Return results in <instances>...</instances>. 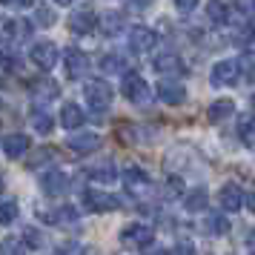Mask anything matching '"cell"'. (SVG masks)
<instances>
[{
    "label": "cell",
    "instance_id": "cell-1",
    "mask_svg": "<svg viewBox=\"0 0 255 255\" xmlns=\"http://www.w3.org/2000/svg\"><path fill=\"white\" fill-rule=\"evenodd\" d=\"M83 95H86V104H89V109H92L95 115H104L106 109L112 106V86H109L104 78H92V81H86Z\"/></svg>",
    "mask_w": 255,
    "mask_h": 255
},
{
    "label": "cell",
    "instance_id": "cell-2",
    "mask_svg": "<svg viewBox=\"0 0 255 255\" xmlns=\"http://www.w3.org/2000/svg\"><path fill=\"white\" fill-rule=\"evenodd\" d=\"M121 95L127 98V101H132V104H138V106H143V104H149V98H152V92H149V83L140 78L138 72H124V81H121Z\"/></svg>",
    "mask_w": 255,
    "mask_h": 255
},
{
    "label": "cell",
    "instance_id": "cell-3",
    "mask_svg": "<svg viewBox=\"0 0 255 255\" xmlns=\"http://www.w3.org/2000/svg\"><path fill=\"white\" fill-rule=\"evenodd\" d=\"M155 92H158V101L166 106H181L186 101V86L181 81H175L169 75H163L158 86H155Z\"/></svg>",
    "mask_w": 255,
    "mask_h": 255
},
{
    "label": "cell",
    "instance_id": "cell-4",
    "mask_svg": "<svg viewBox=\"0 0 255 255\" xmlns=\"http://www.w3.org/2000/svg\"><path fill=\"white\" fill-rule=\"evenodd\" d=\"M83 207L89 212H112V209L121 207V201L115 195L104 192V189H86L83 192Z\"/></svg>",
    "mask_w": 255,
    "mask_h": 255
},
{
    "label": "cell",
    "instance_id": "cell-5",
    "mask_svg": "<svg viewBox=\"0 0 255 255\" xmlns=\"http://www.w3.org/2000/svg\"><path fill=\"white\" fill-rule=\"evenodd\" d=\"M152 238H155V232H152L146 224H129V227H124V230H121V244L135 247V250L149 247Z\"/></svg>",
    "mask_w": 255,
    "mask_h": 255
},
{
    "label": "cell",
    "instance_id": "cell-6",
    "mask_svg": "<svg viewBox=\"0 0 255 255\" xmlns=\"http://www.w3.org/2000/svg\"><path fill=\"white\" fill-rule=\"evenodd\" d=\"M238 78H241L238 60H218V63L212 66V75H209L212 86H235Z\"/></svg>",
    "mask_w": 255,
    "mask_h": 255
},
{
    "label": "cell",
    "instance_id": "cell-7",
    "mask_svg": "<svg viewBox=\"0 0 255 255\" xmlns=\"http://www.w3.org/2000/svg\"><path fill=\"white\" fill-rule=\"evenodd\" d=\"M29 55H32V60H35V66H40L43 72H49L55 63H58V46H55L52 40H37Z\"/></svg>",
    "mask_w": 255,
    "mask_h": 255
},
{
    "label": "cell",
    "instance_id": "cell-8",
    "mask_svg": "<svg viewBox=\"0 0 255 255\" xmlns=\"http://www.w3.org/2000/svg\"><path fill=\"white\" fill-rule=\"evenodd\" d=\"M155 43H158L155 29H149V26H132L129 29V46L135 52H152Z\"/></svg>",
    "mask_w": 255,
    "mask_h": 255
},
{
    "label": "cell",
    "instance_id": "cell-9",
    "mask_svg": "<svg viewBox=\"0 0 255 255\" xmlns=\"http://www.w3.org/2000/svg\"><path fill=\"white\" fill-rule=\"evenodd\" d=\"M218 201L224 212H238L244 207V189L238 184H224L218 192Z\"/></svg>",
    "mask_w": 255,
    "mask_h": 255
},
{
    "label": "cell",
    "instance_id": "cell-10",
    "mask_svg": "<svg viewBox=\"0 0 255 255\" xmlns=\"http://www.w3.org/2000/svg\"><path fill=\"white\" fill-rule=\"evenodd\" d=\"M66 146H69L75 155H89V152L101 149V138H98L95 132H81V135H72V138L66 140Z\"/></svg>",
    "mask_w": 255,
    "mask_h": 255
},
{
    "label": "cell",
    "instance_id": "cell-11",
    "mask_svg": "<svg viewBox=\"0 0 255 255\" xmlns=\"http://www.w3.org/2000/svg\"><path fill=\"white\" fill-rule=\"evenodd\" d=\"M40 189H43L46 195H63V192L69 189V178L60 172V169H49V172H43V178H40Z\"/></svg>",
    "mask_w": 255,
    "mask_h": 255
},
{
    "label": "cell",
    "instance_id": "cell-12",
    "mask_svg": "<svg viewBox=\"0 0 255 255\" xmlns=\"http://www.w3.org/2000/svg\"><path fill=\"white\" fill-rule=\"evenodd\" d=\"M155 69L161 72V75L175 78V75H184L186 66H184V60H181V55H175V52H161V55L155 58Z\"/></svg>",
    "mask_w": 255,
    "mask_h": 255
},
{
    "label": "cell",
    "instance_id": "cell-13",
    "mask_svg": "<svg viewBox=\"0 0 255 255\" xmlns=\"http://www.w3.org/2000/svg\"><path fill=\"white\" fill-rule=\"evenodd\" d=\"M89 72V55L81 49H66V75L69 78H83Z\"/></svg>",
    "mask_w": 255,
    "mask_h": 255
},
{
    "label": "cell",
    "instance_id": "cell-14",
    "mask_svg": "<svg viewBox=\"0 0 255 255\" xmlns=\"http://www.w3.org/2000/svg\"><path fill=\"white\" fill-rule=\"evenodd\" d=\"M235 115V101L232 98H218V101H212L207 109V118L212 124H224V121H230Z\"/></svg>",
    "mask_w": 255,
    "mask_h": 255
},
{
    "label": "cell",
    "instance_id": "cell-15",
    "mask_svg": "<svg viewBox=\"0 0 255 255\" xmlns=\"http://www.w3.org/2000/svg\"><path fill=\"white\" fill-rule=\"evenodd\" d=\"M121 178H124V186H127L129 192H143L149 186V175L143 172L140 166H127Z\"/></svg>",
    "mask_w": 255,
    "mask_h": 255
},
{
    "label": "cell",
    "instance_id": "cell-16",
    "mask_svg": "<svg viewBox=\"0 0 255 255\" xmlns=\"http://www.w3.org/2000/svg\"><path fill=\"white\" fill-rule=\"evenodd\" d=\"M95 26H98V17H95V12H89V9H81V12H75L69 17V29L75 35H89Z\"/></svg>",
    "mask_w": 255,
    "mask_h": 255
},
{
    "label": "cell",
    "instance_id": "cell-17",
    "mask_svg": "<svg viewBox=\"0 0 255 255\" xmlns=\"http://www.w3.org/2000/svg\"><path fill=\"white\" fill-rule=\"evenodd\" d=\"M58 95H60L58 83L52 81V78H46V75L32 83V98H35V101H55Z\"/></svg>",
    "mask_w": 255,
    "mask_h": 255
},
{
    "label": "cell",
    "instance_id": "cell-18",
    "mask_svg": "<svg viewBox=\"0 0 255 255\" xmlns=\"http://www.w3.org/2000/svg\"><path fill=\"white\" fill-rule=\"evenodd\" d=\"M86 115H83V109L78 104H63L60 109V127L63 129H81Z\"/></svg>",
    "mask_w": 255,
    "mask_h": 255
},
{
    "label": "cell",
    "instance_id": "cell-19",
    "mask_svg": "<svg viewBox=\"0 0 255 255\" xmlns=\"http://www.w3.org/2000/svg\"><path fill=\"white\" fill-rule=\"evenodd\" d=\"M29 149V138L26 135H20V132H14V135H9L6 138V143H3V152H6V158H20L23 152Z\"/></svg>",
    "mask_w": 255,
    "mask_h": 255
},
{
    "label": "cell",
    "instance_id": "cell-20",
    "mask_svg": "<svg viewBox=\"0 0 255 255\" xmlns=\"http://www.w3.org/2000/svg\"><path fill=\"white\" fill-rule=\"evenodd\" d=\"M184 207H186V212H204L209 207L207 189H189L184 195Z\"/></svg>",
    "mask_w": 255,
    "mask_h": 255
},
{
    "label": "cell",
    "instance_id": "cell-21",
    "mask_svg": "<svg viewBox=\"0 0 255 255\" xmlns=\"http://www.w3.org/2000/svg\"><path fill=\"white\" fill-rule=\"evenodd\" d=\"M89 181H95V184H112V181H118V169L115 163H98V166H92L89 169Z\"/></svg>",
    "mask_w": 255,
    "mask_h": 255
},
{
    "label": "cell",
    "instance_id": "cell-22",
    "mask_svg": "<svg viewBox=\"0 0 255 255\" xmlns=\"http://www.w3.org/2000/svg\"><path fill=\"white\" fill-rule=\"evenodd\" d=\"M207 232L209 235H215V238H224V235H230V221H227V215H221V212H212V215H207Z\"/></svg>",
    "mask_w": 255,
    "mask_h": 255
},
{
    "label": "cell",
    "instance_id": "cell-23",
    "mask_svg": "<svg viewBox=\"0 0 255 255\" xmlns=\"http://www.w3.org/2000/svg\"><path fill=\"white\" fill-rule=\"evenodd\" d=\"M207 17L212 20V23L224 26L227 23V17H230V6H227L224 0H209L207 3Z\"/></svg>",
    "mask_w": 255,
    "mask_h": 255
},
{
    "label": "cell",
    "instance_id": "cell-24",
    "mask_svg": "<svg viewBox=\"0 0 255 255\" xmlns=\"http://www.w3.org/2000/svg\"><path fill=\"white\" fill-rule=\"evenodd\" d=\"M101 69H104V75H124L127 72V60L121 55H106L101 60Z\"/></svg>",
    "mask_w": 255,
    "mask_h": 255
},
{
    "label": "cell",
    "instance_id": "cell-25",
    "mask_svg": "<svg viewBox=\"0 0 255 255\" xmlns=\"http://www.w3.org/2000/svg\"><path fill=\"white\" fill-rule=\"evenodd\" d=\"M98 23H101V29H104L106 35H118V32H121V26H124V17H121L118 12H109V14H104Z\"/></svg>",
    "mask_w": 255,
    "mask_h": 255
},
{
    "label": "cell",
    "instance_id": "cell-26",
    "mask_svg": "<svg viewBox=\"0 0 255 255\" xmlns=\"http://www.w3.org/2000/svg\"><path fill=\"white\" fill-rule=\"evenodd\" d=\"M238 69H241V75L247 78V81H255V52H244L241 58H238Z\"/></svg>",
    "mask_w": 255,
    "mask_h": 255
},
{
    "label": "cell",
    "instance_id": "cell-27",
    "mask_svg": "<svg viewBox=\"0 0 255 255\" xmlns=\"http://www.w3.org/2000/svg\"><path fill=\"white\" fill-rule=\"evenodd\" d=\"M35 23H37V26H43V29L55 26V23H58V14H55V9H49V6H37Z\"/></svg>",
    "mask_w": 255,
    "mask_h": 255
},
{
    "label": "cell",
    "instance_id": "cell-28",
    "mask_svg": "<svg viewBox=\"0 0 255 255\" xmlns=\"http://www.w3.org/2000/svg\"><path fill=\"white\" fill-rule=\"evenodd\" d=\"M32 127H35L40 135H49V132L55 129V124H52V115H46V112H32Z\"/></svg>",
    "mask_w": 255,
    "mask_h": 255
},
{
    "label": "cell",
    "instance_id": "cell-29",
    "mask_svg": "<svg viewBox=\"0 0 255 255\" xmlns=\"http://www.w3.org/2000/svg\"><path fill=\"white\" fill-rule=\"evenodd\" d=\"M14 218H17V204L14 201H3L0 204V224L9 227V224H14Z\"/></svg>",
    "mask_w": 255,
    "mask_h": 255
},
{
    "label": "cell",
    "instance_id": "cell-30",
    "mask_svg": "<svg viewBox=\"0 0 255 255\" xmlns=\"http://www.w3.org/2000/svg\"><path fill=\"white\" fill-rule=\"evenodd\" d=\"M20 238H23V244L29 247V250H40V247H43V235H40L35 227H26Z\"/></svg>",
    "mask_w": 255,
    "mask_h": 255
},
{
    "label": "cell",
    "instance_id": "cell-31",
    "mask_svg": "<svg viewBox=\"0 0 255 255\" xmlns=\"http://www.w3.org/2000/svg\"><path fill=\"white\" fill-rule=\"evenodd\" d=\"M181 192H184V181L181 178H169L163 184V198H181Z\"/></svg>",
    "mask_w": 255,
    "mask_h": 255
},
{
    "label": "cell",
    "instance_id": "cell-32",
    "mask_svg": "<svg viewBox=\"0 0 255 255\" xmlns=\"http://www.w3.org/2000/svg\"><path fill=\"white\" fill-rule=\"evenodd\" d=\"M0 37H6V40L17 37V20H12V17H0Z\"/></svg>",
    "mask_w": 255,
    "mask_h": 255
},
{
    "label": "cell",
    "instance_id": "cell-33",
    "mask_svg": "<svg viewBox=\"0 0 255 255\" xmlns=\"http://www.w3.org/2000/svg\"><path fill=\"white\" fill-rule=\"evenodd\" d=\"M232 6H235V12L244 14V17H253L255 14V0H232Z\"/></svg>",
    "mask_w": 255,
    "mask_h": 255
},
{
    "label": "cell",
    "instance_id": "cell-34",
    "mask_svg": "<svg viewBox=\"0 0 255 255\" xmlns=\"http://www.w3.org/2000/svg\"><path fill=\"white\" fill-rule=\"evenodd\" d=\"M26 244H23V238L17 235V238H6V241L0 244V253H20Z\"/></svg>",
    "mask_w": 255,
    "mask_h": 255
},
{
    "label": "cell",
    "instance_id": "cell-35",
    "mask_svg": "<svg viewBox=\"0 0 255 255\" xmlns=\"http://www.w3.org/2000/svg\"><path fill=\"white\" fill-rule=\"evenodd\" d=\"M175 6H178L181 12H192V9L198 6V0H175Z\"/></svg>",
    "mask_w": 255,
    "mask_h": 255
},
{
    "label": "cell",
    "instance_id": "cell-36",
    "mask_svg": "<svg viewBox=\"0 0 255 255\" xmlns=\"http://www.w3.org/2000/svg\"><path fill=\"white\" fill-rule=\"evenodd\" d=\"M244 207H247V212L255 215V192H244Z\"/></svg>",
    "mask_w": 255,
    "mask_h": 255
},
{
    "label": "cell",
    "instance_id": "cell-37",
    "mask_svg": "<svg viewBox=\"0 0 255 255\" xmlns=\"http://www.w3.org/2000/svg\"><path fill=\"white\" fill-rule=\"evenodd\" d=\"M178 253H195V247H192V241H178V247H175Z\"/></svg>",
    "mask_w": 255,
    "mask_h": 255
},
{
    "label": "cell",
    "instance_id": "cell-38",
    "mask_svg": "<svg viewBox=\"0 0 255 255\" xmlns=\"http://www.w3.org/2000/svg\"><path fill=\"white\" fill-rule=\"evenodd\" d=\"M129 3H132L135 9H146V6H152V3H155V0H129Z\"/></svg>",
    "mask_w": 255,
    "mask_h": 255
},
{
    "label": "cell",
    "instance_id": "cell-39",
    "mask_svg": "<svg viewBox=\"0 0 255 255\" xmlns=\"http://www.w3.org/2000/svg\"><path fill=\"white\" fill-rule=\"evenodd\" d=\"M0 3H14V6H32V0H0Z\"/></svg>",
    "mask_w": 255,
    "mask_h": 255
},
{
    "label": "cell",
    "instance_id": "cell-40",
    "mask_svg": "<svg viewBox=\"0 0 255 255\" xmlns=\"http://www.w3.org/2000/svg\"><path fill=\"white\" fill-rule=\"evenodd\" d=\"M247 235H250V238H247V247H250V250H255V230H250Z\"/></svg>",
    "mask_w": 255,
    "mask_h": 255
},
{
    "label": "cell",
    "instance_id": "cell-41",
    "mask_svg": "<svg viewBox=\"0 0 255 255\" xmlns=\"http://www.w3.org/2000/svg\"><path fill=\"white\" fill-rule=\"evenodd\" d=\"M58 6H69V3H75V0H55Z\"/></svg>",
    "mask_w": 255,
    "mask_h": 255
},
{
    "label": "cell",
    "instance_id": "cell-42",
    "mask_svg": "<svg viewBox=\"0 0 255 255\" xmlns=\"http://www.w3.org/2000/svg\"><path fill=\"white\" fill-rule=\"evenodd\" d=\"M253 112H255V95H253Z\"/></svg>",
    "mask_w": 255,
    "mask_h": 255
},
{
    "label": "cell",
    "instance_id": "cell-43",
    "mask_svg": "<svg viewBox=\"0 0 255 255\" xmlns=\"http://www.w3.org/2000/svg\"><path fill=\"white\" fill-rule=\"evenodd\" d=\"M3 60H6V58H3V52H0V63H3Z\"/></svg>",
    "mask_w": 255,
    "mask_h": 255
},
{
    "label": "cell",
    "instance_id": "cell-44",
    "mask_svg": "<svg viewBox=\"0 0 255 255\" xmlns=\"http://www.w3.org/2000/svg\"><path fill=\"white\" fill-rule=\"evenodd\" d=\"M0 186H3V178H0Z\"/></svg>",
    "mask_w": 255,
    "mask_h": 255
}]
</instances>
